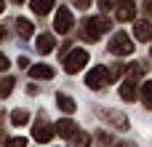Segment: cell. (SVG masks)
<instances>
[{
    "label": "cell",
    "instance_id": "obj_26",
    "mask_svg": "<svg viewBox=\"0 0 152 147\" xmlns=\"http://www.w3.org/2000/svg\"><path fill=\"white\" fill-rule=\"evenodd\" d=\"M0 121H3V110H0Z\"/></svg>",
    "mask_w": 152,
    "mask_h": 147
},
{
    "label": "cell",
    "instance_id": "obj_6",
    "mask_svg": "<svg viewBox=\"0 0 152 147\" xmlns=\"http://www.w3.org/2000/svg\"><path fill=\"white\" fill-rule=\"evenodd\" d=\"M107 80H110V72H107V67H94L88 75H86V86L88 88H104L107 86Z\"/></svg>",
    "mask_w": 152,
    "mask_h": 147
},
{
    "label": "cell",
    "instance_id": "obj_5",
    "mask_svg": "<svg viewBox=\"0 0 152 147\" xmlns=\"http://www.w3.org/2000/svg\"><path fill=\"white\" fill-rule=\"evenodd\" d=\"M53 134H56V129L45 121V115H40V121L32 126V137L37 139V142H43V145H48L51 139H53Z\"/></svg>",
    "mask_w": 152,
    "mask_h": 147
},
{
    "label": "cell",
    "instance_id": "obj_21",
    "mask_svg": "<svg viewBox=\"0 0 152 147\" xmlns=\"http://www.w3.org/2000/svg\"><path fill=\"white\" fill-rule=\"evenodd\" d=\"M24 145H27V142H24L21 137H13V139H8V145H5V147H24Z\"/></svg>",
    "mask_w": 152,
    "mask_h": 147
},
{
    "label": "cell",
    "instance_id": "obj_1",
    "mask_svg": "<svg viewBox=\"0 0 152 147\" xmlns=\"http://www.w3.org/2000/svg\"><path fill=\"white\" fill-rule=\"evenodd\" d=\"M110 54H115V56H131V54H134L131 35H126V32H115V35L110 37Z\"/></svg>",
    "mask_w": 152,
    "mask_h": 147
},
{
    "label": "cell",
    "instance_id": "obj_10",
    "mask_svg": "<svg viewBox=\"0 0 152 147\" xmlns=\"http://www.w3.org/2000/svg\"><path fill=\"white\" fill-rule=\"evenodd\" d=\"M53 48H56V37L48 35V32H43V35L37 37V51H40V54H48V51H53Z\"/></svg>",
    "mask_w": 152,
    "mask_h": 147
},
{
    "label": "cell",
    "instance_id": "obj_18",
    "mask_svg": "<svg viewBox=\"0 0 152 147\" xmlns=\"http://www.w3.org/2000/svg\"><path fill=\"white\" fill-rule=\"evenodd\" d=\"M11 91H13V78H8V75H5V78L0 80V99H5Z\"/></svg>",
    "mask_w": 152,
    "mask_h": 147
},
{
    "label": "cell",
    "instance_id": "obj_7",
    "mask_svg": "<svg viewBox=\"0 0 152 147\" xmlns=\"http://www.w3.org/2000/svg\"><path fill=\"white\" fill-rule=\"evenodd\" d=\"M72 24H75V19H72V11L69 8H59V13H56V21H53V27H56V32H69L72 29Z\"/></svg>",
    "mask_w": 152,
    "mask_h": 147
},
{
    "label": "cell",
    "instance_id": "obj_15",
    "mask_svg": "<svg viewBox=\"0 0 152 147\" xmlns=\"http://www.w3.org/2000/svg\"><path fill=\"white\" fill-rule=\"evenodd\" d=\"M56 102H59V107L69 115V112H75V102H72V96H67V94H59L56 96Z\"/></svg>",
    "mask_w": 152,
    "mask_h": 147
},
{
    "label": "cell",
    "instance_id": "obj_19",
    "mask_svg": "<svg viewBox=\"0 0 152 147\" xmlns=\"http://www.w3.org/2000/svg\"><path fill=\"white\" fill-rule=\"evenodd\" d=\"M142 102H144V107H152V83L150 80H147L144 88H142Z\"/></svg>",
    "mask_w": 152,
    "mask_h": 147
},
{
    "label": "cell",
    "instance_id": "obj_3",
    "mask_svg": "<svg viewBox=\"0 0 152 147\" xmlns=\"http://www.w3.org/2000/svg\"><path fill=\"white\" fill-rule=\"evenodd\" d=\"M88 64V54L83 51V48H72L67 56H64V70L69 72V75H75V72H80L83 67Z\"/></svg>",
    "mask_w": 152,
    "mask_h": 147
},
{
    "label": "cell",
    "instance_id": "obj_4",
    "mask_svg": "<svg viewBox=\"0 0 152 147\" xmlns=\"http://www.w3.org/2000/svg\"><path fill=\"white\" fill-rule=\"evenodd\" d=\"M139 72H142V67H139V64H136V67H134V70L128 72L126 83L120 86V96H123V99H131V102L136 99V86H139Z\"/></svg>",
    "mask_w": 152,
    "mask_h": 147
},
{
    "label": "cell",
    "instance_id": "obj_20",
    "mask_svg": "<svg viewBox=\"0 0 152 147\" xmlns=\"http://www.w3.org/2000/svg\"><path fill=\"white\" fill-rule=\"evenodd\" d=\"M107 118H112L118 129H128V121H126V115H120V112H107Z\"/></svg>",
    "mask_w": 152,
    "mask_h": 147
},
{
    "label": "cell",
    "instance_id": "obj_8",
    "mask_svg": "<svg viewBox=\"0 0 152 147\" xmlns=\"http://www.w3.org/2000/svg\"><path fill=\"white\" fill-rule=\"evenodd\" d=\"M134 32H136V37L142 40V43H147L152 37V24H150V19H136L134 21Z\"/></svg>",
    "mask_w": 152,
    "mask_h": 147
},
{
    "label": "cell",
    "instance_id": "obj_25",
    "mask_svg": "<svg viewBox=\"0 0 152 147\" xmlns=\"http://www.w3.org/2000/svg\"><path fill=\"white\" fill-rule=\"evenodd\" d=\"M0 13H3V0H0Z\"/></svg>",
    "mask_w": 152,
    "mask_h": 147
},
{
    "label": "cell",
    "instance_id": "obj_2",
    "mask_svg": "<svg viewBox=\"0 0 152 147\" xmlns=\"http://www.w3.org/2000/svg\"><path fill=\"white\" fill-rule=\"evenodd\" d=\"M110 29V19L107 16H91L88 21H86V40H99L104 32Z\"/></svg>",
    "mask_w": 152,
    "mask_h": 147
},
{
    "label": "cell",
    "instance_id": "obj_9",
    "mask_svg": "<svg viewBox=\"0 0 152 147\" xmlns=\"http://www.w3.org/2000/svg\"><path fill=\"white\" fill-rule=\"evenodd\" d=\"M134 16H136L134 0H120V5H118V19H120V21H131Z\"/></svg>",
    "mask_w": 152,
    "mask_h": 147
},
{
    "label": "cell",
    "instance_id": "obj_17",
    "mask_svg": "<svg viewBox=\"0 0 152 147\" xmlns=\"http://www.w3.org/2000/svg\"><path fill=\"white\" fill-rule=\"evenodd\" d=\"M11 121H13V126H24V123L29 121V112H27V110H13V112H11Z\"/></svg>",
    "mask_w": 152,
    "mask_h": 147
},
{
    "label": "cell",
    "instance_id": "obj_24",
    "mask_svg": "<svg viewBox=\"0 0 152 147\" xmlns=\"http://www.w3.org/2000/svg\"><path fill=\"white\" fill-rule=\"evenodd\" d=\"M99 3H102V8H104V11H107V8H112V5H115V0H99Z\"/></svg>",
    "mask_w": 152,
    "mask_h": 147
},
{
    "label": "cell",
    "instance_id": "obj_23",
    "mask_svg": "<svg viewBox=\"0 0 152 147\" xmlns=\"http://www.w3.org/2000/svg\"><path fill=\"white\" fill-rule=\"evenodd\" d=\"M72 5H75V8H88L91 0H72Z\"/></svg>",
    "mask_w": 152,
    "mask_h": 147
},
{
    "label": "cell",
    "instance_id": "obj_27",
    "mask_svg": "<svg viewBox=\"0 0 152 147\" xmlns=\"http://www.w3.org/2000/svg\"><path fill=\"white\" fill-rule=\"evenodd\" d=\"M13 3H21V0H13Z\"/></svg>",
    "mask_w": 152,
    "mask_h": 147
},
{
    "label": "cell",
    "instance_id": "obj_11",
    "mask_svg": "<svg viewBox=\"0 0 152 147\" xmlns=\"http://www.w3.org/2000/svg\"><path fill=\"white\" fill-rule=\"evenodd\" d=\"M29 8H32L35 13L45 16V13H51V11H53V0H29Z\"/></svg>",
    "mask_w": 152,
    "mask_h": 147
},
{
    "label": "cell",
    "instance_id": "obj_22",
    "mask_svg": "<svg viewBox=\"0 0 152 147\" xmlns=\"http://www.w3.org/2000/svg\"><path fill=\"white\" fill-rule=\"evenodd\" d=\"M8 64H11V62H8V56H5V54H0V72H5V70H8Z\"/></svg>",
    "mask_w": 152,
    "mask_h": 147
},
{
    "label": "cell",
    "instance_id": "obj_13",
    "mask_svg": "<svg viewBox=\"0 0 152 147\" xmlns=\"http://www.w3.org/2000/svg\"><path fill=\"white\" fill-rule=\"evenodd\" d=\"M56 131H59V134H61V137L67 139V137H72V134L77 131V126H75V121L64 118V121H59V123H56Z\"/></svg>",
    "mask_w": 152,
    "mask_h": 147
},
{
    "label": "cell",
    "instance_id": "obj_16",
    "mask_svg": "<svg viewBox=\"0 0 152 147\" xmlns=\"http://www.w3.org/2000/svg\"><path fill=\"white\" fill-rule=\"evenodd\" d=\"M16 29H19V35H21V37H29V35L35 32L32 21H27V19H19V21H16Z\"/></svg>",
    "mask_w": 152,
    "mask_h": 147
},
{
    "label": "cell",
    "instance_id": "obj_14",
    "mask_svg": "<svg viewBox=\"0 0 152 147\" xmlns=\"http://www.w3.org/2000/svg\"><path fill=\"white\" fill-rule=\"evenodd\" d=\"M67 139H69V147H88V145H91V137L83 134V131H75V134L67 137Z\"/></svg>",
    "mask_w": 152,
    "mask_h": 147
},
{
    "label": "cell",
    "instance_id": "obj_28",
    "mask_svg": "<svg viewBox=\"0 0 152 147\" xmlns=\"http://www.w3.org/2000/svg\"><path fill=\"white\" fill-rule=\"evenodd\" d=\"M0 37H3V29H0Z\"/></svg>",
    "mask_w": 152,
    "mask_h": 147
},
{
    "label": "cell",
    "instance_id": "obj_12",
    "mask_svg": "<svg viewBox=\"0 0 152 147\" xmlns=\"http://www.w3.org/2000/svg\"><path fill=\"white\" fill-rule=\"evenodd\" d=\"M29 75H32V78H45V80H51V78H53V67H48V64H35V67H29Z\"/></svg>",
    "mask_w": 152,
    "mask_h": 147
}]
</instances>
